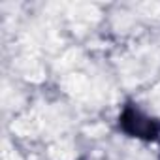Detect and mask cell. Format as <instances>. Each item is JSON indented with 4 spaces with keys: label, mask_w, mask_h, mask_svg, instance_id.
Wrapping results in <instances>:
<instances>
[{
    "label": "cell",
    "mask_w": 160,
    "mask_h": 160,
    "mask_svg": "<svg viewBox=\"0 0 160 160\" xmlns=\"http://www.w3.org/2000/svg\"><path fill=\"white\" fill-rule=\"evenodd\" d=\"M117 126L124 136L132 139L145 143L160 141V119L147 113L136 102H126L121 108L117 117Z\"/></svg>",
    "instance_id": "obj_1"
},
{
    "label": "cell",
    "mask_w": 160,
    "mask_h": 160,
    "mask_svg": "<svg viewBox=\"0 0 160 160\" xmlns=\"http://www.w3.org/2000/svg\"><path fill=\"white\" fill-rule=\"evenodd\" d=\"M81 160H100V158H96V156H83Z\"/></svg>",
    "instance_id": "obj_2"
}]
</instances>
